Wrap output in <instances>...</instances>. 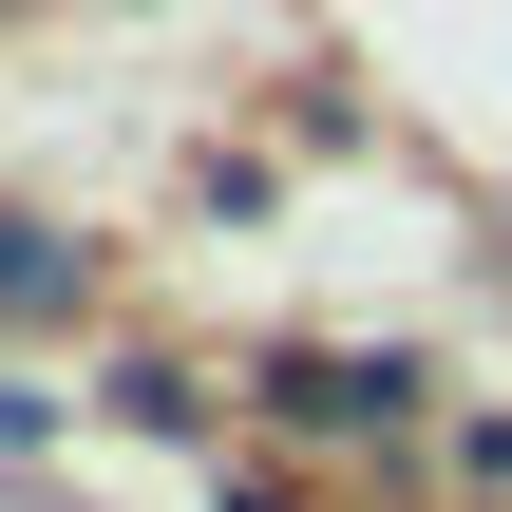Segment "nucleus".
<instances>
[{"instance_id":"nucleus-2","label":"nucleus","mask_w":512,"mask_h":512,"mask_svg":"<svg viewBox=\"0 0 512 512\" xmlns=\"http://www.w3.org/2000/svg\"><path fill=\"white\" fill-rule=\"evenodd\" d=\"M228 512H285V494H228Z\"/></svg>"},{"instance_id":"nucleus-1","label":"nucleus","mask_w":512,"mask_h":512,"mask_svg":"<svg viewBox=\"0 0 512 512\" xmlns=\"http://www.w3.org/2000/svg\"><path fill=\"white\" fill-rule=\"evenodd\" d=\"M76 266H57V228H0V304H57Z\"/></svg>"}]
</instances>
